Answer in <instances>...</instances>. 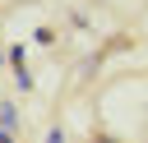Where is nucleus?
I'll return each instance as SVG.
<instances>
[{
    "mask_svg": "<svg viewBox=\"0 0 148 143\" xmlns=\"http://www.w3.org/2000/svg\"><path fill=\"white\" fill-rule=\"evenodd\" d=\"M32 42H37V46H51V42H56V28H37Z\"/></svg>",
    "mask_w": 148,
    "mask_h": 143,
    "instance_id": "obj_2",
    "label": "nucleus"
},
{
    "mask_svg": "<svg viewBox=\"0 0 148 143\" xmlns=\"http://www.w3.org/2000/svg\"><path fill=\"white\" fill-rule=\"evenodd\" d=\"M0 143H14V129H0Z\"/></svg>",
    "mask_w": 148,
    "mask_h": 143,
    "instance_id": "obj_4",
    "label": "nucleus"
},
{
    "mask_svg": "<svg viewBox=\"0 0 148 143\" xmlns=\"http://www.w3.org/2000/svg\"><path fill=\"white\" fill-rule=\"evenodd\" d=\"M0 125H5V129H14V125H18V111H14V101H0Z\"/></svg>",
    "mask_w": 148,
    "mask_h": 143,
    "instance_id": "obj_1",
    "label": "nucleus"
},
{
    "mask_svg": "<svg viewBox=\"0 0 148 143\" xmlns=\"http://www.w3.org/2000/svg\"><path fill=\"white\" fill-rule=\"evenodd\" d=\"M46 143H65V129H51V134H46Z\"/></svg>",
    "mask_w": 148,
    "mask_h": 143,
    "instance_id": "obj_3",
    "label": "nucleus"
}]
</instances>
